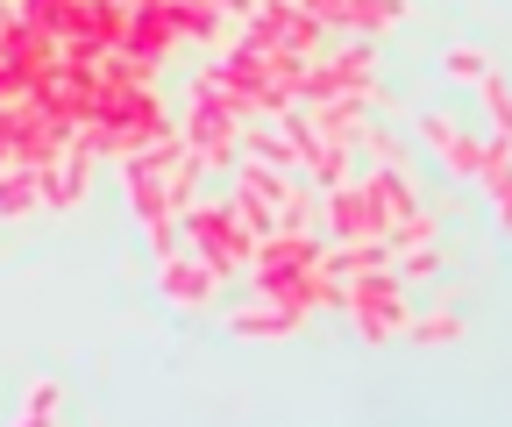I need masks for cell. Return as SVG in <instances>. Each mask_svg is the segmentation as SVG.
Returning <instances> with one entry per match:
<instances>
[{
  "instance_id": "cell-15",
  "label": "cell",
  "mask_w": 512,
  "mask_h": 427,
  "mask_svg": "<svg viewBox=\"0 0 512 427\" xmlns=\"http://www.w3.org/2000/svg\"><path fill=\"white\" fill-rule=\"evenodd\" d=\"M50 413H57V385H36L29 406H22V420H50Z\"/></svg>"
},
{
  "instance_id": "cell-9",
  "label": "cell",
  "mask_w": 512,
  "mask_h": 427,
  "mask_svg": "<svg viewBox=\"0 0 512 427\" xmlns=\"http://www.w3.org/2000/svg\"><path fill=\"white\" fill-rule=\"evenodd\" d=\"M164 292H171V299H185V307H200V299L214 292V271H207V264H178V257H171V264H164Z\"/></svg>"
},
{
  "instance_id": "cell-17",
  "label": "cell",
  "mask_w": 512,
  "mask_h": 427,
  "mask_svg": "<svg viewBox=\"0 0 512 427\" xmlns=\"http://www.w3.org/2000/svg\"><path fill=\"white\" fill-rule=\"evenodd\" d=\"M370 150H377V164H406V143H399V136H384V129L370 136Z\"/></svg>"
},
{
  "instance_id": "cell-7",
  "label": "cell",
  "mask_w": 512,
  "mask_h": 427,
  "mask_svg": "<svg viewBox=\"0 0 512 427\" xmlns=\"http://www.w3.org/2000/svg\"><path fill=\"white\" fill-rule=\"evenodd\" d=\"M420 136H427V150H434V157H448L456 171H477V157H484V150L456 129V121H441V114H427V121H420Z\"/></svg>"
},
{
  "instance_id": "cell-14",
  "label": "cell",
  "mask_w": 512,
  "mask_h": 427,
  "mask_svg": "<svg viewBox=\"0 0 512 427\" xmlns=\"http://www.w3.org/2000/svg\"><path fill=\"white\" fill-rule=\"evenodd\" d=\"M484 107H491V121H498V136H505V72H484Z\"/></svg>"
},
{
  "instance_id": "cell-13",
  "label": "cell",
  "mask_w": 512,
  "mask_h": 427,
  "mask_svg": "<svg viewBox=\"0 0 512 427\" xmlns=\"http://www.w3.org/2000/svg\"><path fill=\"white\" fill-rule=\"evenodd\" d=\"M441 72H456V79H484L491 65H484L477 50H448V57H441Z\"/></svg>"
},
{
  "instance_id": "cell-3",
  "label": "cell",
  "mask_w": 512,
  "mask_h": 427,
  "mask_svg": "<svg viewBox=\"0 0 512 427\" xmlns=\"http://www.w3.org/2000/svg\"><path fill=\"white\" fill-rule=\"evenodd\" d=\"M249 257H256V285L278 299L299 271H313V264H320V242H313L306 228H285V235H271V242L256 235V250H249Z\"/></svg>"
},
{
  "instance_id": "cell-11",
  "label": "cell",
  "mask_w": 512,
  "mask_h": 427,
  "mask_svg": "<svg viewBox=\"0 0 512 427\" xmlns=\"http://www.w3.org/2000/svg\"><path fill=\"white\" fill-rule=\"evenodd\" d=\"M292 328H299L292 307H278V314H235V335H292Z\"/></svg>"
},
{
  "instance_id": "cell-10",
  "label": "cell",
  "mask_w": 512,
  "mask_h": 427,
  "mask_svg": "<svg viewBox=\"0 0 512 427\" xmlns=\"http://www.w3.org/2000/svg\"><path fill=\"white\" fill-rule=\"evenodd\" d=\"M43 193H36V164H22V171H8L0 178V214H29Z\"/></svg>"
},
{
  "instance_id": "cell-6",
  "label": "cell",
  "mask_w": 512,
  "mask_h": 427,
  "mask_svg": "<svg viewBox=\"0 0 512 427\" xmlns=\"http://www.w3.org/2000/svg\"><path fill=\"white\" fill-rule=\"evenodd\" d=\"M328 228H335L342 242H356V235H377V214H370L363 186H335V193H328Z\"/></svg>"
},
{
  "instance_id": "cell-12",
  "label": "cell",
  "mask_w": 512,
  "mask_h": 427,
  "mask_svg": "<svg viewBox=\"0 0 512 427\" xmlns=\"http://www.w3.org/2000/svg\"><path fill=\"white\" fill-rule=\"evenodd\" d=\"M249 150L264 157V164H292V143H285V136H271V129H256V136H249Z\"/></svg>"
},
{
  "instance_id": "cell-2",
  "label": "cell",
  "mask_w": 512,
  "mask_h": 427,
  "mask_svg": "<svg viewBox=\"0 0 512 427\" xmlns=\"http://www.w3.org/2000/svg\"><path fill=\"white\" fill-rule=\"evenodd\" d=\"M342 307H356V321H363L370 342H384V335H399V328H406V292H399V278L384 271V264L342 278Z\"/></svg>"
},
{
  "instance_id": "cell-16",
  "label": "cell",
  "mask_w": 512,
  "mask_h": 427,
  "mask_svg": "<svg viewBox=\"0 0 512 427\" xmlns=\"http://www.w3.org/2000/svg\"><path fill=\"white\" fill-rule=\"evenodd\" d=\"M463 335V321H420L413 328V342H456Z\"/></svg>"
},
{
  "instance_id": "cell-5",
  "label": "cell",
  "mask_w": 512,
  "mask_h": 427,
  "mask_svg": "<svg viewBox=\"0 0 512 427\" xmlns=\"http://www.w3.org/2000/svg\"><path fill=\"white\" fill-rule=\"evenodd\" d=\"M121 43L136 65H150V57L171 50V15H164V0H136V15H121Z\"/></svg>"
},
{
  "instance_id": "cell-8",
  "label": "cell",
  "mask_w": 512,
  "mask_h": 427,
  "mask_svg": "<svg viewBox=\"0 0 512 427\" xmlns=\"http://www.w3.org/2000/svg\"><path fill=\"white\" fill-rule=\"evenodd\" d=\"M164 15H171V36H214L221 29L214 0H164Z\"/></svg>"
},
{
  "instance_id": "cell-4",
  "label": "cell",
  "mask_w": 512,
  "mask_h": 427,
  "mask_svg": "<svg viewBox=\"0 0 512 427\" xmlns=\"http://www.w3.org/2000/svg\"><path fill=\"white\" fill-rule=\"evenodd\" d=\"M185 150L200 164H228L235 157V107L221 93L200 86V100H192V121H185Z\"/></svg>"
},
{
  "instance_id": "cell-1",
  "label": "cell",
  "mask_w": 512,
  "mask_h": 427,
  "mask_svg": "<svg viewBox=\"0 0 512 427\" xmlns=\"http://www.w3.org/2000/svg\"><path fill=\"white\" fill-rule=\"evenodd\" d=\"M185 235H192V250H200V264H207L214 278H228V271L249 264V250H256V235H249L228 207H185Z\"/></svg>"
}]
</instances>
